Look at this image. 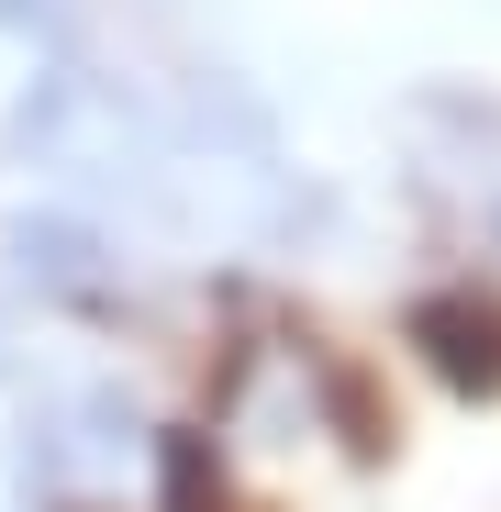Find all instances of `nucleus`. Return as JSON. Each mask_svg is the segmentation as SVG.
Wrapping results in <instances>:
<instances>
[{"label":"nucleus","mask_w":501,"mask_h":512,"mask_svg":"<svg viewBox=\"0 0 501 512\" xmlns=\"http://www.w3.org/2000/svg\"><path fill=\"white\" fill-rule=\"evenodd\" d=\"M401 190L468 268H501V90L479 78H424L401 112Z\"/></svg>","instance_id":"1"},{"label":"nucleus","mask_w":501,"mask_h":512,"mask_svg":"<svg viewBox=\"0 0 501 512\" xmlns=\"http://www.w3.org/2000/svg\"><path fill=\"white\" fill-rule=\"evenodd\" d=\"M0 290L23 312H56V323H112L134 301V256H123V223L78 212V201H34L0 223Z\"/></svg>","instance_id":"2"}]
</instances>
